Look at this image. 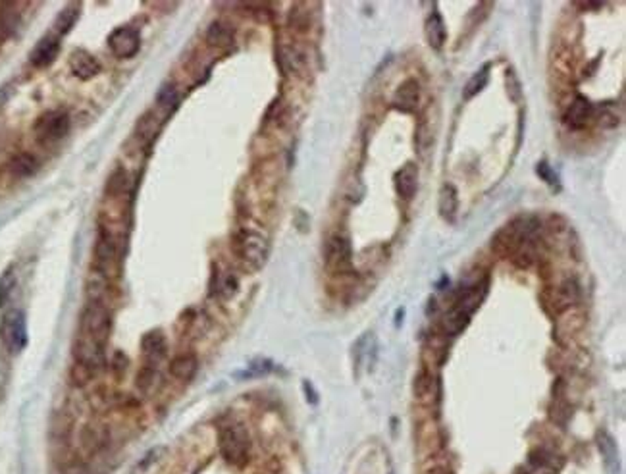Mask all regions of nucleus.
I'll return each mask as SVG.
<instances>
[{"mask_svg":"<svg viewBox=\"0 0 626 474\" xmlns=\"http://www.w3.org/2000/svg\"><path fill=\"white\" fill-rule=\"evenodd\" d=\"M234 249L239 261L243 262L247 268L261 270L268 261L270 243L262 233L254 232V230H241L235 235Z\"/></svg>","mask_w":626,"mask_h":474,"instance_id":"nucleus-1","label":"nucleus"},{"mask_svg":"<svg viewBox=\"0 0 626 474\" xmlns=\"http://www.w3.org/2000/svg\"><path fill=\"white\" fill-rule=\"evenodd\" d=\"M218 444H220V453L230 465L243 466L249 461L251 440L241 424H230V426L222 428L220 436H218Z\"/></svg>","mask_w":626,"mask_h":474,"instance_id":"nucleus-2","label":"nucleus"},{"mask_svg":"<svg viewBox=\"0 0 626 474\" xmlns=\"http://www.w3.org/2000/svg\"><path fill=\"white\" fill-rule=\"evenodd\" d=\"M110 328H112V320H110L108 308L104 307L101 301H91L83 308L81 322H79V334L104 345L110 335Z\"/></svg>","mask_w":626,"mask_h":474,"instance_id":"nucleus-3","label":"nucleus"},{"mask_svg":"<svg viewBox=\"0 0 626 474\" xmlns=\"http://www.w3.org/2000/svg\"><path fill=\"white\" fill-rule=\"evenodd\" d=\"M39 143L43 145H54L62 141L70 131V116L62 110H48L33 126Z\"/></svg>","mask_w":626,"mask_h":474,"instance_id":"nucleus-4","label":"nucleus"},{"mask_svg":"<svg viewBox=\"0 0 626 474\" xmlns=\"http://www.w3.org/2000/svg\"><path fill=\"white\" fill-rule=\"evenodd\" d=\"M324 262L332 274H345L353 266V249L345 235H332L324 247Z\"/></svg>","mask_w":626,"mask_h":474,"instance_id":"nucleus-5","label":"nucleus"},{"mask_svg":"<svg viewBox=\"0 0 626 474\" xmlns=\"http://www.w3.org/2000/svg\"><path fill=\"white\" fill-rule=\"evenodd\" d=\"M2 342L10 353H19L28 345V328H26V316L21 310H10L2 320Z\"/></svg>","mask_w":626,"mask_h":474,"instance_id":"nucleus-6","label":"nucleus"},{"mask_svg":"<svg viewBox=\"0 0 626 474\" xmlns=\"http://www.w3.org/2000/svg\"><path fill=\"white\" fill-rule=\"evenodd\" d=\"M108 47H110V50H112V55L116 58L125 60V58L135 56L141 48L139 31L133 28H128V26L114 29L112 33H110V37H108Z\"/></svg>","mask_w":626,"mask_h":474,"instance_id":"nucleus-7","label":"nucleus"},{"mask_svg":"<svg viewBox=\"0 0 626 474\" xmlns=\"http://www.w3.org/2000/svg\"><path fill=\"white\" fill-rule=\"evenodd\" d=\"M104 345L97 344L94 339L87 337V335L77 334L74 344V357L75 363H81L89 368L97 371L104 361Z\"/></svg>","mask_w":626,"mask_h":474,"instance_id":"nucleus-8","label":"nucleus"},{"mask_svg":"<svg viewBox=\"0 0 626 474\" xmlns=\"http://www.w3.org/2000/svg\"><path fill=\"white\" fill-rule=\"evenodd\" d=\"M393 181H395L397 195L401 197V199H407V201L412 199L414 193H416V189H418V168H416V164L407 162L405 166L399 168L395 172Z\"/></svg>","mask_w":626,"mask_h":474,"instance_id":"nucleus-9","label":"nucleus"},{"mask_svg":"<svg viewBox=\"0 0 626 474\" xmlns=\"http://www.w3.org/2000/svg\"><path fill=\"white\" fill-rule=\"evenodd\" d=\"M421 99V85L416 79H407L399 85V89L395 91L393 97V108L405 112V114H411L416 108Z\"/></svg>","mask_w":626,"mask_h":474,"instance_id":"nucleus-10","label":"nucleus"},{"mask_svg":"<svg viewBox=\"0 0 626 474\" xmlns=\"http://www.w3.org/2000/svg\"><path fill=\"white\" fill-rule=\"evenodd\" d=\"M60 52V41H58L57 35H47V37H43L39 41L35 48L31 50V56H29V60H31V64L35 66V68H47L54 62V58Z\"/></svg>","mask_w":626,"mask_h":474,"instance_id":"nucleus-11","label":"nucleus"},{"mask_svg":"<svg viewBox=\"0 0 626 474\" xmlns=\"http://www.w3.org/2000/svg\"><path fill=\"white\" fill-rule=\"evenodd\" d=\"M70 68L79 79H93L94 75L101 72V64L97 62L93 55H89L87 50L77 48L72 58H70Z\"/></svg>","mask_w":626,"mask_h":474,"instance_id":"nucleus-12","label":"nucleus"},{"mask_svg":"<svg viewBox=\"0 0 626 474\" xmlns=\"http://www.w3.org/2000/svg\"><path fill=\"white\" fill-rule=\"evenodd\" d=\"M530 465L543 474H557L563 468L561 455H557L555 451L547 449V447H538L536 451L530 453Z\"/></svg>","mask_w":626,"mask_h":474,"instance_id":"nucleus-13","label":"nucleus"},{"mask_svg":"<svg viewBox=\"0 0 626 474\" xmlns=\"http://www.w3.org/2000/svg\"><path fill=\"white\" fill-rule=\"evenodd\" d=\"M592 112H594V106L589 103L586 97H582L578 95L572 103H570L569 110L565 114V120L569 124L570 128H574V130H580V128H584L588 120L592 118Z\"/></svg>","mask_w":626,"mask_h":474,"instance_id":"nucleus-14","label":"nucleus"},{"mask_svg":"<svg viewBox=\"0 0 626 474\" xmlns=\"http://www.w3.org/2000/svg\"><path fill=\"white\" fill-rule=\"evenodd\" d=\"M94 257H97V262L101 264V270L103 272H108L110 266L116 264V243H114L112 235L108 232H101L99 235V239H97V245H94Z\"/></svg>","mask_w":626,"mask_h":474,"instance_id":"nucleus-15","label":"nucleus"},{"mask_svg":"<svg viewBox=\"0 0 626 474\" xmlns=\"http://www.w3.org/2000/svg\"><path fill=\"white\" fill-rule=\"evenodd\" d=\"M19 26L18 4L0 2V41H6L16 33Z\"/></svg>","mask_w":626,"mask_h":474,"instance_id":"nucleus-16","label":"nucleus"},{"mask_svg":"<svg viewBox=\"0 0 626 474\" xmlns=\"http://www.w3.org/2000/svg\"><path fill=\"white\" fill-rule=\"evenodd\" d=\"M196 357L195 355H178L172 363H170V374L176 378V380L189 382L196 374Z\"/></svg>","mask_w":626,"mask_h":474,"instance_id":"nucleus-17","label":"nucleus"},{"mask_svg":"<svg viewBox=\"0 0 626 474\" xmlns=\"http://www.w3.org/2000/svg\"><path fill=\"white\" fill-rule=\"evenodd\" d=\"M206 43L216 48L230 47L234 43V29L224 21H214L206 29Z\"/></svg>","mask_w":626,"mask_h":474,"instance_id":"nucleus-18","label":"nucleus"},{"mask_svg":"<svg viewBox=\"0 0 626 474\" xmlns=\"http://www.w3.org/2000/svg\"><path fill=\"white\" fill-rule=\"evenodd\" d=\"M439 214L449 220V222H453L455 220V216H457L458 210V193L455 187L451 186V184H445V186L441 187V191H439Z\"/></svg>","mask_w":626,"mask_h":474,"instance_id":"nucleus-19","label":"nucleus"},{"mask_svg":"<svg viewBox=\"0 0 626 474\" xmlns=\"http://www.w3.org/2000/svg\"><path fill=\"white\" fill-rule=\"evenodd\" d=\"M426 39H428V45L436 50L443 47V43L447 39L445 23H443V18L439 16V12H432V16L426 21Z\"/></svg>","mask_w":626,"mask_h":474,"instance_id":"nucleus-20","label":"nucleus"},{"mask_svg":"<svg viewBox=\"0 0 626 474\" xmlns=\"http://www.w3.org/2000/svg\"><path fill=\"white\" fill-rule=\"evenodd\" d=\"M598 447L599 451H601V455H603V461H605V465L613 474L618 473V451H617V444H615V440L609 436L607 432H599L598 434Z\"/></svg>","mask_w":626,"mask_h":474,"instance_id":"nucleus-21","label":"nucleus"},{"mask_svg":"<svg viewBox=\"0 0 626 474\" xmlns=\"http://www.w3.org/2000/svg\"><path fill=\"white\" fill-rule=\"evenodd\" d=\"M37 166H39L37 160H35L33 155H29V152H18V155H14L12 160H10L8 170L16 177H29L37 172Z\"/></svg>","mask_w":626,"mask_h":474,"instance_id":"nucleus-22","label":"nucleus"},{"mask_svg":"<svg viewBox=\"0 0 626 474\" xmlns=\"http://www.w3.org/2000/svg\"><path fill=\"white\" fill-rule=\"evenodd\" d=\"M578 297H580L578 284H576L574 279L563 282L561 286L557 288V293H555L557 310H565V308H570L572 305H576V303H578Z\"/></svg>","mask_w":626,"mask_h":474,"instance_id":"nucleus-23","label":"nucleus"},{"mask_svg":"<svg viewBox=\"0 0 626 474\" xmlns=\"http://www.w3.org/2000/svg\"><path fill=\"white\" fill-rule=\"evenodd\" d=\"M77 18H79V4H70V6H65V8L58 14L57 21H54V31H57L58 35H65L70 29L74 28Z\"/></svg>","mask_w":626,"mask_h":474,"instance_id":"nucleus-24","label":"nucleus"},{"mask_svg":"<svg viewBox=\"0 0 626 474\" xmlns=\"http://www.w3.org/2000/svg\"><path fill=\"white\" fill-rule=\"evenodd\" d=\"M141 347H143V351L149 355V357L159 359V357H162L164 351H166V339H164V335L159 334V332H150V334H147L143 337Z\"/></svg>","mask_w":626,"mask_h":474,"instance_id":"nucleus-25","label":"nucleus"},{"mask_svg":"<svg viewBox=\"0 0 626 474\" xmlns=\"http://www.w3.org/2000/svg\"><path fill=\"white\" fill-rule=\"evenodd\" d=\"M487 72H489V66L486 64L482 70H478L476 74L468 79L467 87H465V91H463V97H465L467 101L468 99H472L474 95H478L484 87H486L487 79H489V74H487Z\"/></svg>","mask_w":626,"mask_h":474,"instance_id":"nucleus-26","label":"nucleus"},{"mask_svg":"<svg viewBox=\"0 0 626 474\" xmlns=\"http://www.w3.org/2000/svg\"><path fill=\"white\" fill-rule=\"evenodd\" d=\"M128 181H130L128 172L123 168H116L112 176L108 177V181H106V195H122L125 187H128Z\"/></svg>","mask_w":626,"mask_h":474,"instance_id":"nucleus-27","label":"nucleus"},{"mask_svg":"<svg viewBox=\"0 0 626 474\" xmlns=\"http://www.w3.org/2000/svg\"><path fill=\"white\" fill-rule=\"evenodd\" d=\"M156 130H159V124H156L154 114H152V112H147V114L141 116V120L137 121L135 133H137L139 139H149V137H152V135L156 133Z\"/></svg>","mask_w":626,"mask_h":474,"instance_id":"nucleus-28","label":"nucleus"},{"mask_svg":"<svg viewBox=\"0 0 626 474\" xmlns=\"http://www.w3.org/2000/svg\"><path fill=\"white\" fill-rule=\"evenodd\" d=\"M94 372H97V371H93V368H89V366H85V364L74 363V366H72V371H70V376H72V380H74V384H77V386H83V384H87V382L93 378Z\"/></svg>","mask_w":626,"mask_h":474,"instance_id":"nucleus-29","label":"nucleus"},{"mask_svg":"<svg viewBox=\"0 0 626 474\" xmlns=\"http://www.w3.org/2000/svg\"><path fill=\"white\" fill-rule=\"evenodd\" d=\"M432 376L430 374H426V372H422L416 376V380H414V393L421 397V399H426L428 395H430L432 391Z\"/></svg>","mask_w":626,"mask_h":474,"instance_id":"nucleus-30","label":"nucleus"},{"mask_svg":"<svg viewBox=\"0 0 626 474\" xmlns=\"http://www.w3.org/2000/svg\"><path fill=\"white\" fill-rule=\"evenodd\" d=\"M14 282H16L14 272H12V270H6L4 276L0 278V307L8 301L10 293H12V288H14Z\"/></svg>","mask_w":626,"mask_h":474,"instance_id":"nucleus-31","label":"nucleus"},{"mask_svg":"<svg viewBox=\"0 0 626 474\" xmlns=\"http://www.w3.org/2000/svg\"><path fill=\"white\" fill-rule=\"evenodd\" d=\"M290 23L295 31H307V28H309V14L307 12H299V6H295V8L291 10Z\"/></svg>","mask_w":626,"mask_h":474,"instance_id":"nucleus-32","label":"nucleus"},{"mask_svg":"<svg viewBox=\"0 0 626 474\" xmlns=\"http://www.w3.org/2000/svg\"><path fill=\"white\" fill-rule=\"evenodd\" d=\"M159 104L160 106H172L176 104V89L172 85L162 87V91L159 93Z\"/></svg>","mask_w":626,"mask_h":474,"instance_id":"nucleus-33","label":"nucleus"},{"mask_svg":"<svg viewBox=\"0 0 626 474\" xmlns=\"http://www.w3.org/2000/svg\"><path fill=\"white\" fill-rule=\"evenodd\" d=\"M538 174H540V176H542L543 179L547 181V184H552V186L555 184V179H557V177H555V174L552 172V168L547 166L545 162H542V164H538Z\"/></svg>","mask_w":626,"mask_h":474,"instance_id":"nucleus-34","label":"nucleus"},{"mask_svg":"<svg viewBox=\"0 0 626 474\" xmlns=\"http://www.w3.org/2000/svg\"><path fill=\"white\" fill-rule=\"evenodd\" d=\"M426 474H453V471H451V466L447 463H434L426 471Z\"/></svg>","mask_w":626,"mask_h":474,"instance_id":"nucleus-35","label":"nucleus"},{"mask_svg":"<svg viewBox=\"0 0 626 474\" xmlns=\"http://www.w3.org/2000/svg\"><path fill=\"white\" fill-rule=\"evenodd\" d=\"M518 474H530V473H518Z\"/></svg>","mask_w":626,"mask_h":474,"instance_id":"nucleus-36","label":"nucleus"}]
</instances>
